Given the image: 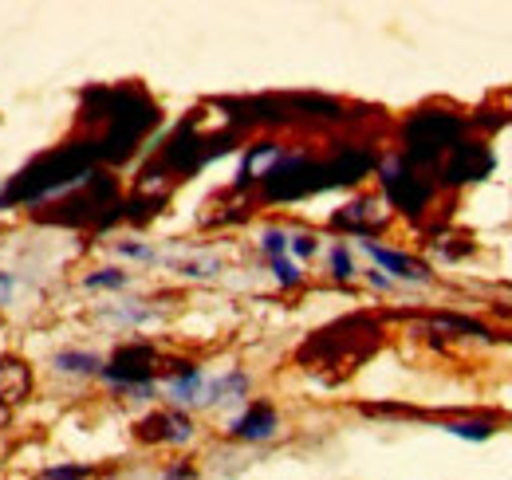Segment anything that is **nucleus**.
I'll use <instances>...</instances> for the list:
<instances>
[{"instance_id":"f257e3e1","label":"nucleus","mask_w":512,"mask_h":480,"mask_svg":"<svg viewBox=\"0 0 512 480\" xmlns=\"http://www.w3.org/2000/svg\"><path fill=\"white\" fill-rule=\"evenodd\" d=\"M383 185H386V193H390V201H394L402 213H410V217H418V213L426 209V201H430V181L418 178L402 158H390L383 166Z\"/></svg>"},{"instance_id":"f03ea898","label":"nucleus","mask_w":512,"mask_h":480,"mask_svg":"<svg viewBox=\"0 0 512 480\" xmlns=\"http://www.w3.org/2000/svg\"><path fill=\"white\" fill-rule=\"evenodd\" d=\"M154 362H158V355H154L150 347L134 343V347H123L115 359L103 366V378L115 382V386H123V390H130V386H146L150 374H154Z\"/></svg>"},{"instance_id":"7ed1b4c3","label":"nucleus","mask_w":512,"mask_h":480,"mask_svg":"<svg viewBox=\"0 0 512 480\" xmlns=\"http://www.w3.org/2000/svg\"><path fill=\"white\" fill-rule=\"evenodd\" d=\"M493 174V154L485 142H457L449 154L446 181L449 185H465V181H481Z\"/></svg>"},{"instance_id":"20e7f679","label":"nucleus","mask_w":512,"mask_h":480,"mask_svg":"<svg viewBox=\"0 0 512 480\" xmlns=\"http://www.w3.org/2000/svg\"><path fill=\"white\" fill-rule=\"evenodd\" d=\"M363 248L371 252V260L383 268L390 280H406V284H426L430 280V268L426 264H418V260H410V256H402L394 248H383L375 240H363Z\"/></svg>"},{"instance_id":"39448f33","label":"nucleus","mask_w":512,"mask_h":480,"mask_svg":"<svg viewBox=\"0 0 512 480\" xmlns=\"http://www.w3.org/2000/svg\"><path fill=\"white\" fill-rule=\"evenodd\" d=\"M138 433L146 441H170V445H182L193 437V421L182 410H170V414H154L138 425Z\"/></svg>"},{"instance_id":"423d86ee","label":"nucleus","mask_w":512,"mask_h":480,"mask_svg":"<svg viewBox=\"0 0 512 480\" xmlns=\"http://www.w3.org/2000/svg\"><path fill=\"white\" fill-rule=\"evenodd\" d=\"M272 433H276V410L268 402H253L233 421V437H241V441H268Z\"/></svg>"},{"instance_id":"0eeeda50","label":"nucleus","mask_w":512,"mask_h":480,"mask_svg":"<svg viewBox=\"0 0 512 480\" xmlns=\"http://www.w3.org/2000/svg\"><path fill=\"white\" fill-rule=\"evenodd\" d=\"M280 158H284V150H280L276 142H256L253 150L245 154V162H241L237 185H249V181H256V174H268V170H272Z\"/></svg>"},{"instance_id":"6e6552de","label":"nucleus","mask_w":512,"mask_h":480,"mask_svg":"<svg viewBox=\"0 0 512 480\" xmlns=\"http://www.w3.org/2000/svg\"><path fill=\"white\" fill-rule=\"evenodd\" d=\"M52 366L60 370V374H79V378H87V374H103V359L99 355H91V351H60Z\"/></svg>"},{"instance_id":"1a4fd4ad","label":"nucleus","mask_w":512,"mask_h":480,"mask_svg":"<svg viewBox=\"0 0 512 480\" xmlns=\"http://www.w3.org/2000/svg\"><path fill=\"white\" fill-rule=\"evenodd\" d=\"M127 272L123 268H99L91 276H83V288L87 292H115V288H127Z\"/></svg>"},{"instance_id":"9d476101","label":"nucleus","mask_w":512,"mask_h":480,"mask_svg":"<svg viewBox=\"0 0 512 480\" xmlns=\"http://www.w3.org/2000/svg\"><path fill=\"white\" fill-rule=\"evenodd\" d=\"M446 429L453 437H465V441H489L493 437V425L489 421H453Z\"/></svg>"},{"instance_id":"9b49d317","label":"nucleus","mask_w":512,"mask_h":480,"mask_svg":"<svg viewBox=\"0 0 512 480\" xmlns=\"http://www.w3.org/2000/svg\"><path fill=\"white\" fill-rule=\"evenodd\" d=\"M272 276H276V284H280V288H296V284L304 280V272H300V264H296V260H288V256H280V260H272Z\"/></svg>"},{"instance_id":"f8f14e48","label":"nucleus","mask_w":512,"mask_h":480,"mask_svg":"<svg viewBox=\"0 0 512 480\" xmlns=\"http://www.w3.org/2000/svg\"><path fill=\"white\" fill-rule=\"evenodd\" d=\"M260 248H264L268 260L288 256V233H284V229H264V233H260Z\"/></svg>"},{"instance_id":"ddd939ff","label":"nucleus","mask_w":512,"mask_h":480,"mask_svg":"<svg viewBox=\"0 0 512 480\" xmlns=\"http://www.w3.org/2000/svg\"><path fill=\"white\" fill-rule=\"evenodd\" d=\"M327 260H331V276H335V280H343V284H347V280L355 276V264H351V252H347L343 244H335V248L327 252Z\"/></svg>"},{"instance_id":"4468645a","label":"nucleus","mask_w":512,"mask_h":480,"mask_svg":"<svg viewBox=\"0 0 512 480\" xmlns=\"http://www.w3.org/2000/svg\"><path fill=\"white\" fill-rule=\"evenodd\" d=\"M320 252V240L312 237V233H296V237H288V256H296V260H312Z\"/></svg>"},{"instance_id":"2eb2a0df","label":"nucleus","mask_w":512,"mask_h":480,"mask_svg":"<svg viewBox=\"0 0 512 480\" xmlns=\"http://www.w3.org/2000/svg\"><path fill=\"white\" fill-rule=\"evenodd\" d=\"M123 256H130V260H154V248L150 244H138V240H119L115 244Z\"/></svg>"},{"instance_id":"dca6fc26","label":"nucleus","mask_w":512,"mask_h":480,"mask_svg":"<svg viewBox=\"0 0 512 480\" xmlns=\"http://www.w3.org/2000/svg\"><path fill=\"white\" fill-rule=\"evenodd\" d=\"M83 477H87L83 465H56V469H48L40 480H83Z\"/></svg>"},{"instance_id":"f3484780","label":"nucleus","mask_w":512,"mask_h":480,"mask_svg":"<svg viewBox=\"0 0 512 480\" xmlns=\"http://www.w3.org/2000/svg\"><path fill=\"white\" fill-rule=\"evenodd\" d=\"M367 280H371V288H379V292H390V288H394V280L386 276L383 268H371V272H367Z\"/></svg>"},{"instance_id":"a211bd4d","label":"nucleus","mask_w":512,"mask_h":480,"mask_svg":"<svg viewBox=\"0 0 512 480\" xmlns=\"http://www.w3.org/2000/svg\"><path fill=\"white\" fill-rule=\"evenodd\" d=\"M12 292H16V280H12L8 272H0V307L8 303V296H12Z\"/></svg>"}]
</instances>
